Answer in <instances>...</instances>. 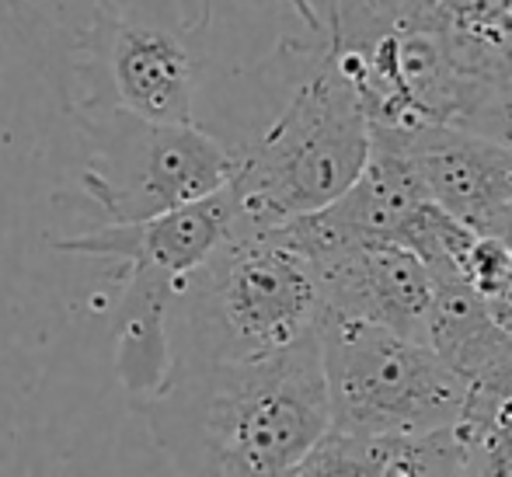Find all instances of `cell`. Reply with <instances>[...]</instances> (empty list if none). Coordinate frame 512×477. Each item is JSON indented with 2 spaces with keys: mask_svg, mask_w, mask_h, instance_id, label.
<instances>
[{
  "mask_svg": "<svg viewBox=\"0 0 512 477\" xmlns=\"http://www.w3.org/2000/svg\"><path fill=\"white\" fill-rule=\"evenodd\" d=\"M290 7L300 14V21H304V28H307V32L314 35V14H310V4H307V0H290Z\"/></svg>",
  "mask_w": 512,
  "mask_h": 477,
  "instance_id": "17",
  "label": "cell"
},
{
  "mask_svg": "<svg viewBox=\"0 0 512 477\" xmlns=\"http://www.w3.org/2000/svg\"><path fill=\"white\" fill-rule=\"evenodd\" d=\"M481 300L488 303V310H492L495 321H499L502 328L512 335V269L492 289H488V293H481Z\"/></svg>",
  "mask_w": 512,
  "mask_h": 477,
  "instance_id": "15",
  "label": "cell"
},
{
  "mask_svg": "<svg viewBox=\"0 0 512 477\" xmlns=\"http://www.w3.org/2000/svg\"><path fill=\"white\" fill-rule=\"evenodd\" d=\"M237 220H241V202L230 182L203 199L157 213L150 220L105 223L88 234L56 237L53 248L84 258H105L115 262V272L129 265H154L175 279H185L234 234Z\"/></svg>",
  "mask_w": 512,
  "mask_h": 477,
  "instance_id": "7",
  "label": "cell"
},
{
  "mask_svg": "<svg viewBox=\"0 0 512 477\" xmlns=\"http://www.w3.org/2000/svg\"><path fill=\"white\" fill-rule=\"evenodd\" d=\"M206 18H178L175 25L140 14L122 0H98V21L88 32L95 74L81 108L119 105L154 122H196L199 49Z\"/></svg>",
  "mask_w": 512,
  "mask_h": 477,
  "instance_id": "6",
  "label": "cell"
},
{
  "mask_svg": "<svg viewBox=\"0 0 512 477\" xmlns=\"http://www.w3.org/2000/svg\"><path fill=\"white\" fill-rule=\"evenodd\" d=\"M321 356L331 429L432 432L464 418L471 387L422 338L352 317H324Z\"/></svg>",
  "mask_w": 512,
  "mask_h": 477,
  "instance_id": "4",
  "label": "cell"
},
{
  "mask_svg": "<svg viewBox=\"0 0 512 477\" xmlns=\"http://www.w3.org/2000/svg\"><path fill=\"white\" fill-rule=\"evenodd\" d=\"M425 342L467 380V411H481L512 394V335L492 317L481 293L460 272L432 276Z\"/></svg>",
  "mask_w": 512,
  "mask_h": 477,
  "instance_id": "10",
  "label": "cell"
},
{
  "mask_svg": "<svg viewBox=\"0 0 512 477\" xmlns=\"http://www.w3.org/2000/svg\"><path fill=\"white\" fill-rule=\"evenodd\" d=\"M467 446V474H512V394L460 418Z\"/></svg>",
  "mask_w": 512,
  "mask_h": 477,
  "instance_id": "13",
  "label": "cell"
},
{
  "mask_svg": "<svg viewBox=\"0 0 512 477\" xmlns=\"http://www.w3.org/2000/svg\"><path fill=\"white\" fill-rule=\"evenodd\" d=\"M136 408L178 474H293L331 429L321 331L262 359H175Z\"/></svg>",
  "mask_w": 512,
  "mask_h": 477,
  "instance_id": "1",
  "label": "cell"
},
{
  "mask_svg": "<svg viewBox=\"0 0 512 477\" xmlns=\"http://www.w3.org/2000/svg\"><path fill=\"white\" fill-rule=\"evenodd\" d=\"M324 286L276 230H234L175 303V359H262L321 331Z\"/></svg>",
  "mask_w": 512,
  "mask_h": 477,
  "instance_id": "3",
  "label": "cell"
},
{
  "mask_svg": "<svg viewBox=\"0 0 512 477\" xmlns=\"http://www.w3.org/2000/svg\"><path fill=\"white\" fill-rule=\"evenodd\" d=\"M485 234H495V237H502V241H506L509 248H512V206L506 209V213L499 216V220L492 223V227L485 230Z\"/></svg>",
  "mask_w": 512,
  "mask_h": 477,
  "instance_id": "16",
  "label": "cell"
},
{
  "mask_svg": "<svg viewBox=\"0 0 512 477\" xmlns=\"http://www.w3.org/2000/svg\"><path fill=\"white\" fill-rule=\"evenodd\" d=\"M370 150V112L338 70L331 42L317 39L307 77L262 136L241 147L237 230H272L335 202L363 175Z\"/></svg>",
  "mask_w": 512,
  "mask_h": 477,
  "instance_id": "2",
  "label": "cell"
},
{
  "mask_svg": "<svg viewBox=\"0 0 512 477\" xmlns=\"http://www.w3.org/2000/svg\"><path fill=\"white\" fill-rule=\"evenodd\" d=\"M460 126L488 133L502 143H512V74L499 77L485 88L478 105L460 119Z\"/></svg>",
  "mask_w": 512,
  "mask_h": 477,
  "instance_id": "14",
  "label": "cell"
},
{
  "mask_svg": "<svg viewBox=\"0 0 512 477\" xmlns=\"http://www.w3.org/2000/svg\"><path fill=\"white\" fill-rule=\"evenodd\" d=\"M122 293L112 314L115 373L133 401L150 397L175 366V303L182 279L154 265L115 272Z\"/></svg>",
  "mask_w": 512,
  "mask_h": 477,
  "instance_id": "11",
  "label": "cell"
},
{
  "mask_svg": "<svg viewBox=\"0 0 512 477\" xmlns=\"http://www.w3.org/2000/svg\"><path fill=\"white\" fill-rule=\"evenodd\" d=\"M91 161L84 202L108 223H136L223 189L241 171V147H227L196 122H154L119 105L81 108Z\"/></svg>",
  "mask_w": 512,
  "mask_h": 477,
  "instance_id": "5",
  "label": "cell"
},
{
  "mask_svg": "<svg viewBox=\"0 0 512 477\" xmlns=\"http://www.w3.org/2000/svg\"><path fill=\"white\" fill-rule=\"evenodd\" d=\"M394 133L401 136L432 199L478 234L512 206V143L460 122H432Z\"/></svg>",
  "mask_w": 512,
  "mask_h": 477,
  "instance_id": "8",
  "label": "cell"
},
{
  "mask_svg": "<svg viewBox=\"0 0 512 477\" xmlns=\"http://www.w3.org/2000/svg\"><path fill=\"white\" fill-rule=\"evenodd\" d=\"M297 477L345 474V477H425V474H467V446L460 425L432 432H356L328 429L321 443L297 464Z\"/></svg>",
  "mask_w": 512,
  "mask_h": 477,
  "instance_id": "12",
  "label": "cell"
},
{
  "mask_svg": "<svg viewBox=\"0 0 512 477\" xmlns=\"http://www.w3.org/2000/svg\"><path fill=\"white\" fill-rule=\"evenodd\" d=\"M324 286V317H352L422 338L432 307V272L411 248L366 244L317 265Z\"/></svg>",
  "mask_w": 512,
  "mask_h": 477,
  "instance_id": "9",
  "label": "cell"
}]
</instances>
